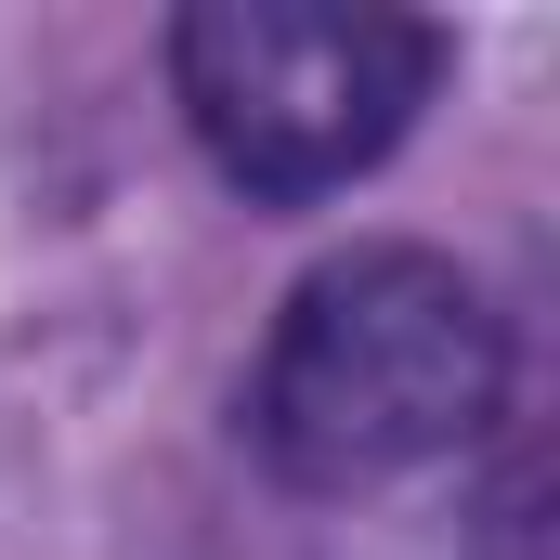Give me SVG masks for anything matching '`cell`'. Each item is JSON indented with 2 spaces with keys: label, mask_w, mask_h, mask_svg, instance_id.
<instances>
[{
  "label": "cell",
  "mask_w": 560,
  "mask_h": 560,
  "mask_svg": "<svg viewBox=\"0 0 560 560\" xmlns=\"http://www.w3.org/2000/svg\"><path fill=\"white\" fill-rule=\"evenodd\" d=\"M509 313L456 248L365 235L287 287L235 430L287 495H378L509 418Z\"/></svg>",
  "instance_id": "obj_1"
},
{
  "label": "cell",
  "mask_w": 560,
  "mask_h": 560,
  "mask_svg": "<svg viewBox=\"0 0 560 560\" xmlns=\"http://www.w3.org/2000/svg\"><path fill=\"white\" fill-rule=\"evenodd\" d=\"M443 26L392 0H196L170 13V105L248 209H326L418 131Z\"/></svg>",
  "instance_id": "obj_2"
}]
</instances>
